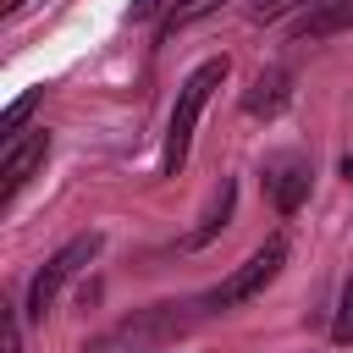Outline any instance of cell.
Here are the masks:
<instances>
[{
	"label": "cell",
	"instance_id": "obj_10",
	"mask_svg": "<svg viewBox=\"0 0 353 353\" xmlns=\"http://www.w3.org/2000/svg\"><path fill=\"white\" fill-rule=\"evenodd\" d=\"M314 6H320V0H254L248 17H254V22H281V17H292V11L303 17V11H314Z\"/></svg>",
	"mask_w": 353,
	"mask_h": 353
},
{
	"label": "cell",
	"instance_id": "obj_14",
	"mask_svg": "<svg viewBox=\"0 0 353 353\" xmlns=\"http://www.w3.org/2000/svg\"><path fill=\"white\" fill-rule=\"evenodd\" d=\"M6 353H22V314H17V303H6Z\"/></svg>",
	"mask_w": 353,
	"mask_h": 353
},
{
	"label": "cell",
	"instance_id": "obj_4",
	"mask_svg": "<svg viewBox=\"0 0 353 353\" xmlns=\"http://www.w3.org/2000/svg\"><path fill=\"white\" fill-rule=\"evenodd\" d=\"M44 154H50V132L44 127H28V132H17L11 143H0V204H11L22 188H28V176L44 165Z\"/></svg>",
	"mask_w": 353,
	"mask_h": 353
},
{
	"label": "cell",
	"instance_id": "obj_6",
	"mask_svg": "<svg viewBox=\"0 0 353 353\" xmlns=\"http://www.w3.org/2000/svg\"><path fill=\"white\" fill-rule=\"evenodd\" d=\"M287 99H292V72L270 66V72H259V77H254V88L243 94V110L270 121V116H281V110H287Z\"/></svg>",
	"mask_w": 353,
	"mask_h": 353
},
{
	"label": "cell",
	"instance_id": "obj_2",
	"mask_svg": "<svg viewBox=\"0 0 353 353\" xmlns=\"http://www.w3.org/2000/svg\"><path fill=\"white\" fill-rule=\"evenodd\" d=\"M281 265H287V237H265L221 287H210L199 303L210 309V314H226V309H237V303H248V298H259L276 276H281Z\"/></svg>",
	"mask_w": 353,
	"mask_h": 353
},
{
	"label": "cell",
	"instance_id": "obj_8",
	"mask_svg": "<svg viewBox=\"0 0 353 353\" xmlns=\"http://www.w3.org/2000/svg\"><path fill=\"white\" fill-rule=\"evenodd\" d=\"M342 28H353V0H320L314 11L298 17L303 39H325V33H342Z\"/></svg>",
	"mask_w": 353,
	"mask_h": 353
},
{
	"label": "cell",
	"instance_id": "obj_5",
	"mask_svg": "<svg viewBox=\"0 0 353 353\" xmlns=\"http://www.w3.org/2000/svg\"><path fill=\"white\" fill-rule=\"evenodd\" d=\"M309 182H314L309 154L281 149V154H270V160H265V193H270V204H276L281 215H292V210L309 199Z\"/></svg>",
	"mask_w": 353,
	"mask_h": 353
},
{
	"label": "cell",
	"instance_id": "obj_9",
	"mask_svg": "<svg viewBox=\"0 0 353 353\" xmlns=\"http://www.w3.org/2000/svg\"><path fill=\"white\" fill-rule=\"evenodd\" d=\"M226 0H176L171 11H165V33H176V28H193L199 17H210V11H221Z\"/></svg>",
	"mask_w": 353,
	"mask_h": 353
},
{
	"label": "cell",
	"instance_id": "obj_12",
	"mask_svg": "<svg viewBox=\"0 0 353 353\" xmlns=\"http://www.w3.org/2000/svg\"><path fill=\"white\" fill-rule=\"evenodd\" d=\"M331 336H336L342 347L353 342V281L342 287V303H336V320H331Z\"/></svg>",
	"mask_w": 353,
	"mask_h": 353
},
{
	"label": "cell",
	"instance_id": "obj_15",
	"mask_svg": "<svg viewBox=\"0 0 353 353\" xmlns=\"http://www.w3.org/2000/svg\"><path fill=\"white\" fill-rule=\"evenodd\" d=\"M0 11H6V17H17V11H22V0H0Z\"/></svg>",
	"mask_w": 353,
	"mask_h": 353
},
{
	"label": "cell",
	"instance_id": "obj_16",
	"mask_svg": "<svg viewBox=\"0 0 353 353\" xmlns=\"http://www.w3.org/2000/svg\"><path fill=\"white\" fill-rule=\"evenodd\" d=\"M342 176H347V182H353V154H347V160H342Z\"/></svg>",
	"mask_w": 353,
	"mask_h": 353
},
{
	"label": "cell",
	"instance_id": "obj_11",
	"mask_svg": "<svg viewBox=\"0 0 353 353\" xmlns=\"http://www.w3.org/2000/svg\"><path fill=\"white\" fill-rule=\"evenodd\" d=\"M33 105H39V88H33V94H22V99L0 116V143H11V138L22 132V121H28V110H33Z\"/></svg>",
	"mask_w": 353,
	"mask_h": 353
},
{
	"label": "cell",
	"instance_id": "obj_7",
	"mask_svg": "<svg viewBox=\"0 0 353 353\" xmlns=\"http://www.w3.org/2000/svg\"><path fill=\"white\" fill-rule=\"evenodd\" d=\"M232 204H237V182H221V188H215V199H210V210H204V221L182 237V248H204V243L232 221Z\"/></svg>",
	"mask_w": 353,
	"mask_h": 353
},
{
	"label": "cell",
	"instance_id": "obj_13",
	"mask_svg": "<svg viewBox=\"0 0 353 353\" xmlns=\"http://www.w3.org/2000/svg\"><path fill=\"white\" fill-rule=\"evenodd\" d=\"M171 6H176V0H132L127 17H132V22H149V17H165Z\"/></svg>",
	"mask_w": 353,
	"mask_h": 353
},
{
	"label": "cell",
	"instance_id": "obj_1",
	"mask_svg": "<svg viewBox=\"0 0 353 353\" xmlns=\"http://www.w3.org/2000/svg\"><path fill=\"white\" fill-rule=\"evenodd\" d=\"M226 72H232V61H226V55H210L204 66H193V72L182 77V88H176V105H171V121H165V154H160V171H165V176H176V171L188 165L193 127H199V116H204L210 94L226 83Z\"/></svg>",
	"mask_w": 353,
	"mask_h": 353
},
{
	"label": "cell",
	"instance_id": "obj_3",
	"mask_svg": "<svg viewBox=\"0 0 353 353\" xmlns=\"http://www.w3.org/2000/svg\"><path fill=\"white\" fill-rule=\"evenodd\" d=\"M99 243H105L99 232H83V237H72V243H61V248H55V254H50V259L39 265V276L28 281V298H22V314H33V320H44V314L55 309V298H61V287H66V281H72V276H77V270H83V265H88V259L99 254Z\"/></svg>",
	"mask_w": 353,
	"mask_h": 353
}]
</instances>
